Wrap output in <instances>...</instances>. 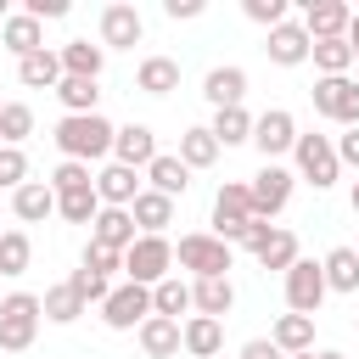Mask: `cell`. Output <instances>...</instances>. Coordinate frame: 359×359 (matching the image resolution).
Here are the masks:
<instances>
[{
  "mask_svg": "<svg viewBox=\"0 0 359 359\" xmlns=\"http://www.w3.org/2000/svg\"><path fill=\"white\" fill-rule=\"evenodd\" d=\"M112 135H118V123H107L101 112L56 118V129H50V140H56V151L67 163H107L112 157Z\"/></svg>",
  "mask_w": 359,
  "mask_h": 359,
  "instance_id": "1",
  "label": "cell"
},
{
  "mask_svg": "<svg viewBox=\"0 0 359 359\" xmlns=\"http://www.w3.org/2000/svg\"><path fill=\"white\" fill-rule=\"evenodd\" d=\"M292 174L303 180V185H314V191H331L337 180H342V163H337V146H331V135H303L297 129V146H292Z\"/></svg>",
  "mask_w": 359,
  "mask_h": 359,
  "instance_id": "2",
  "label": "cell"
},
{
  "mask_svg": "<svg viewBox=\"0 0 359 359\" xmlns=\"http://www.w3.org/2000/svg\"><path fill=\"white\" fill-rule=\"evenodd\" d=\"M39 292H11L0 297V353H28L39 337Z\"/></svg>",
  "mask_w": 359,
  "mask_h": 359,
  "instance_id": "3",
  "label": "cell"
},
{
  "mask_svg": "<svg viewBox=\"0 0 359 359\" xmlns=\"http://www.w3.org/2000/svg\"><path fill=\"white\" fill-rule=\"evenodd\" d=\"M292 191H297V174L286 168V163H264L252 180H247V196H252V219H280L286 213V202H292Z\"/></svg>",
  "mask_w": 359,
  "mask_h": 359,
  "instance_id": "4",
  "label": "cell"
},
{
  "mask_svg": "<svg viewBox=\"0 0 359 359\" xmlns=\"http://www.w3.org/2000/svg\"><path fill=\"white\" fill-rule=\"evenodd\" d=\"M247 224H252V196H247V180H224V185L213 191V236H219L224 247H241Z\"/></svg>",
  "mask_w": 359,
  "mask_h": 359,
  "instance_id": "5",
  "label": "cell"
},
{
  "mask_svg": "<svg viewBox=\"0 0 359 359\" xmlns=\"http://www.w3.org/2000/svg\"><path fill=\"white\" fill-rule=\"evenodd\" d=\"M174 264L191 269V280H213V275H230V247L213 230H191V236H180Z\"/></svg>",
  "mask_w": 359,
  "mask_h": 359,
  "instance_id": "6",
  "label": "cell"
},
{
  "mask_svg": "<svg viewBox=\"0 0 359 359\" xmlns=\"http://www.w3.org/2000/svg\"><path fill=\"white\" fill-rule=\"evenodd\" d=\"M123 275L135 286H157L174 275V241L168 236H135V247L123 252Z\"/></svg>",
  "mask_w": 359,
  "mask_h": 359,
  "instance_id": "7",
  "label": "cell"
},
{
  "mask_svg": "<svg viewBox=\"0 0 359 359\" xmlns=\"http://www.w3.org/2000/svg\"><path fill=\"white\" fill-rule=\"evenodd\" d=\"M309 101H314L320 118H331L342 129H359V79H314Z\"/></svg>",
  "mask_w": 359,
  "mask_h": 359,
  "instance_id": "8",
  "label": "cell"
},
{
  "mask_svg": "<svg viewBox=\"0 0 359 359\" xmlns=\"http://www.w3.org/2000/svg\"><path fill=\"white\" fill-rule=\"evenodd\" d=\"M280 286H286V309H292V314H309V320H314L320 303L331 297V292H325V275H320L314 258H297V264L280 275Z\"/></svg>",
  "mask_w": 359,
  "mask_h": 359,
  "instance_id": "9",
  "label": "cell"
},
{
  "mask_svg": "<svg viewBox=\"0 0 359 359\" xmlns=\"http://www.w3.org/2000/svg\"><path fill=\"white\" fill-rule=\"evenodd\" d=\"M252 146L264 151V163H280V157L297 146V118H292L286 107H264V112L252 118Z\"/></svg>",
  "mask_w": 359,
  "mask_h": 359,
  "instance_id": "10",
  "label": "cell"
},
{
  "mask_svg": "<svg viewBox=\"0 0 359 359\" xmlns=\"http://www.w3.org/2000/svg\"><path fill=\"white\" fill-rule=\"evenodd\" d=\"M146 314H151V286H135V280L112 286V292H107V303H101L107 331H135Z\"/></svg>",
  "mask_w": 359,
  "mask_h": 359,
  "instance_id": "11",
  "label": "cell"
},
{
  "mask_svg": "<svg viewBox=\"0 0 359 359\" xmlns=\"http://www.w3.org/2000/svg\"><path fill=\"white\" fill-rule=\"evenodd\" d=\"M140 39H146V17L129 0L101 6V50H135Z\"/></svg>",
  "mask_w": 359,
  "mask_h": 359,
  "instance_id": "12",
  "label": "cell"
},
{
  "mask_svg": "<svg viewBox=\"0 0 359 359\" xmlns=\"http://www.w3.org/2000/svg\"><path fill=\"white\" fill-rule=\"evenodd\" d=\"M140 191H146L140 168H123V163H112V157L95 168V196H101V208H129Z\"/></svg>",
  "mask_w": 359,
  "mask_h": 359,
  "instance_id": "13",
  "label": "cell"
},
{
  "mask_svg": "<svg viewBox=\"0 0 359 359\" xmlns=\"http://www.w3.org/2000/svg\"><path fill=\"white\" fill-rule=\"evenodd\" d=\"M348 17H353V6H342V0H303V34L309 39H348Z\"/></svg>",
  "mask_w": 359,
  "mask_h": 359,
  "instance_id": "14",
  "label": "cell"
},
{
  "mask_svg": "<svg viewBox=\"0 0 359 359\" xmlns=\"http://www.w3.org/2000/svg\"><path fill=\"white\" fill-rule=\"evenodd\" d=\"M180 353H191V359H219V353H224V320L185 314V320H180Z\"/></svg>",
  "mask_w": 359,
  "mask_h": 359,
  "instance_id": "15",
  "label": "cell"
},
{
  "mask_svg": "<svg viewBox=\"0 0 359 359\" xmlns=\"http://www.w3.org/2000/svg\"><path fill=\"white\" fill-rule=\"evenodd\" d=\"M151 157H157V135H151V123H118V135H112V163L146 174Z\"/></svg>",
  "mask_w": 359,
  "mask_h": 359,
  "instance_id": "16",
  "label": "cell"
},
{
  "mask_svg": "<svg viewBox=\"0 0 359 359\" xmlns=\"http://www.w3.org/2000/svg\"><path fill=\"white\" fill-rule=\"evenodd\" d=\"M264 56H269L275 67H303V62H309V34H303V22H297V17H286L280 28H269Z\"/></svg>",
  "mask_w": 359,
  "mask_h": 359,
  "instance_id": "17",
  "label": "cell"
},
{
  "mask_svg": "<svg viewBox=\"0 0 359 359\" xmlns=\"http://www.w3.org/2000/svg\"><path fill=\"white\" fill-rule=\"evenodd\" d=\"M202 95H208V107H213V112H224V107H241V101H247V73H241L236 62H224V67H208V79H202Z\"/></svg>",
  "mask_w": 359,
  "mask_h": 359,
  "instance_id": "18",
  "label": "cell"
},
{
  "mask_svg": "<svg viewBox=\"0 0 359 359\" xmlns=\"http://www.w3.org/2000/svg\"><path fill=\"white\" fill-rule=\"evenodd\" d=\"M146 191H157V196H168V202H180L185 191H191V168L174 157V151H157L151 163H146Z\"/></svg>",
  "mask_w": 359,
  "mask_h": 359,
  "instance_id": "19",
  "label": "cell"
},
{
  "mask_svg": "<svg viewBox=\"0 0 359 359\" xmlns=\"http://www.w3.org/2000/svg\"><path fill=\"white\" fill-rule=\"evenodd\" d=\"M135 219H129V208H101L95 213V224H90V241L95 247H107V252H129L135 247Z\"/></svg>",
  "mask_w": 359,
  "mask_h": 359,
  "instance_id": "20",
  "label": "cell"
},
{
  "mask_svg": "<svg viewBox=\"0 0 359 359\" xmlns=\"http://www.w3.org/2000/svg\"><path fill=\"white\" fill-rule=\"evenodd\" d=\"M135 90L140 95H174L180 90V62L174 56H140V67H135Z\"/></svg>",
  "mask_w": 359,
  "mask_h": 359,
  "instance_id": "21",
  "label": "cell"
},
{
  "mask_svg": "<svg viewBox=\"0 0 359 359\" xmlns=\"http://www.w3.org/2000/svg\"><path fill=\"white\" fill-rule=\"evenodd\" d=\"M11 213H17L22 224H45V219L56 213V191H50L45 180H22V185L11 191Z\"/></svg>",
  "mask_w": 359,
  "mask_h": 359,
  "instance_id": "22",
  "label": "cell"
},
{
  "mask_svg": "<svg viewBox=\"0 0 359 359\" xmlns=\"http://www.w3.org/2000/svg\"><path fill=\"white\" fill-rule=\"evenodd\" d=\"M230 309H236V286H230V275H213V280H191V314L224 320Z\"/></svg>",
  "mask_w": 359,
  "mask_h": 359,
  "instance_id": "23",
  "label": "cell"
},
{
  "mask_svg": "<svg viewBox=\"0 0 359 359\" xmlns=\"http://www.w3.org/2000/svg\"><path fill=\"white\" fill-rule=\"evenodd\" d=\"M135 337H140V353H146V359H174V353H180V320L146 314V320L135 325Z\"/></svg>",
  "mask_w": 359,
  "mask_h": 359,
  "instance_id": "24",
  "label": "cell"
},
{
  "mask_svg": "<svg viewBox=\"0 0 359 359\" xmlns=\"http://www.w3.org/2000/svg\"><path fill=\"white\" fill-rule=\"evenodd\" d=\"M0 45L22 62V56H34V50H45V28L28 17V11H11L6 22H0Z\"/></svg>",
  "mask_w": 359,
  "mask_h": 359,
  "instance_id": "25",
  "label": "cell"
},
{
  "mask_svg": "<svg viewBox=\"0 0 359 359\" xmlns=\"http://www.w3.org/2000/svg\"><path fill=\"white\" fill-rule=\"evenodd\" d=\"M129 219H135L140 236H168V224H174V202L157 196V191H140V196L129 202Z\"/></svg>",
  "mask_w": 359,
  "mask_h": 359,
  "instance_id": "26",
  "label": "cell"
},
{
  "mask_svg": "<svg viewBox=\"0 0 359 359\" xmlns=\"http://www.w3.org/2000/svg\"><path fill=\"white\" fill-rule=\"evenodd\" d=\"M56 56H62L67 79H101V67H107V50L90 39H67V45H56Z\"/></svg>",
  "mask_w": 359,
  "mask_h": 359,
  "instance_id": "27",
  "label": "cell"
},
{
  "mask_svg": "<svg viewBox=\"0 0 359 359\" xmlns=\"http://www.w3.org/2000/svg\"><path fill=\"white\" fill-rule=\"evenodd\" d=\"M309 62H314L320 79H348L353 45H348V39H309Z\"/></svg>",
  "mask_w": 359,
  "mask_h": 359,
  "instance_id": "28",
  "label": "cell"
},
{
  "mask_svg": "<svg viewBox=\"0 0 359 359\" xmlns=\"http://www.w3.org/2000/svg\"><path fill=\"white\" fill-rule=\"evenodd\" d=\"M17 84H28V90H56L62 84V56L45 45V50H34V56H22L17 62Z\"/></svg>",
  "mask_w": 359,
  "mask_h": 359,
  "instance_id": "29",
  "label": "cell"
},
{
  "mask_svg": "<svg viewBox=\"0 0 359 359\" xmlns=\"http://www.w3.org/2000/svg\"><path fill=\"white\" fill-rule=\"evenodd\" d=\"M208 135L219 140V151H230V146H252V112H247V107H224V112H213Z\"/></svg>",
  "mask_w": 359,
  "mask_h": 359,
  "instance_id": "30",
  "label": "cell"
},
{
  "mask_svg": "<svg viewBox=\"0 0 359 359\" xmlns=\"http://www.w3.org/2000/svg\"><path fill=\"white\" fill-rule=\"evenodd\" d=\"M174 157H180L191 174H196V168H213V163H219V140L208 135V123H191V129H180V151H174Z\"/></svg>",
  "mask_w": 359,
  "mask_h": 359,
  "instance_id": "31",
  "label": "cell"
},
{
  "mask_svg": "<svg viewBox=\"0 0 359 359\" xmlns=\"http://www.w3.org/2000/svg\"><path fill=\"white\" fill-rule=\"evenodd\" d=\"M269 342H275L280 353H314V320H309V314H280V320L269 325Z\"/></svg>",
  "mask_w": 359,
  "mask_h": 359,
  "instance_id": "32",
  "label": "cell"
},
{
  "mask_svg": "<svg viewBox=\"0 0 359 359\" xmlns=\"http://www.w3.org/2000/svg\"><path fill=\"white\" fill-rule=\"evenodd\" d=\"M320 275H325V292H359V252L353 247H331L320 258Z\"/></svg>",
  "mask_w": 359,
  "mask_h": 359,
  "instance_id": "33",
  "label": "cell"
},
{
  "mask_svg": "<svg viewBox=\"0 0 359 359\" xmlns=\"http://www.w3.org/2000/svg\"><path fill=\"white\" fill-rule=\"evenodd\" d=\"M84 309H90V303H84V297H79V292H73L67 280H56V286H45V297H39V314H45L50 325H73V320H79Z\"/></svg>",
  "mask_w": 359,
  "mask_h": 359,
  "instance_id": "34",
  "label": "cell"
},
{
  "mask_svg": "<svg viewBox=\"0 0 359 359\" xmlns=\"http://www.w3.org/2000/svg\"><path fill=\"white\" fill-rule=\"evenodd\" d=\"M56 101H62V118H84V112L101 107V90H95V79H67V73H62Z\"/></svg>",
  "mask_w": 359,
  "mask_h": 359,
  "instance_id": "35",
  "label": "cell"
},
{
  "mask_svg": "<svg viewBox=\"0 0 359 359\" xmlns=\"http://www.w3.org/2000/svg\"><path fill=\"white\" fill-rule=\"evenodd\" d=\"M151 314H163V320L191 314V280H180V275L157 280V286H151Z\"/></svg>",
  "mask_w": 359,
  "mask_h": 359,
  "instance_id": "36",
  "label": "cell"
},
{
  "mask_svg": "<svg viewBox=\"0 0 359 359\" xmlns=\"http://www.w3.org/2000/svg\"><path fill=\"white\" fill-rule=\"evenodd\" d=\"M252 258H258V264H264V269H280V275H286V269H292V264H297V258H303V252H297V236H292V230H280V224H275V230H269V241H264V247H258V252H252Z\"/></svg>",
  "mask_w": 359,
  "mask_h": 359,
  "instance_id": "37",
  "label": "cell"
},
{
  "mask_svg": "<svg viewBox=\"0 0 359 359\" xmlns=\"http://www.w3.org/2000/svg\"><path fill=\"white\" fill-rule=\"evenodd\" d=\"M34 135V107L28 101H6L0 107V146H22Z\"/></svg>",
  "mask_w": 359,
  "mask_h": 359,
  "instance_id": "38",
  "label": "cell"
},
{
  "mask_svg": "<svg viewBox=\"0 0 359 359\" xmlns=\"http://www.w3.org/2000/svg\"><path fill=\"white\" fill-rule=\"evenodd\" d=\"M28 264H34V241H28L22 230H6V236H0V275L17 280Z\"/></svg>",
  "mask_w": 359,
  "mask_h": 359,
  "instance_id": "39",
  "label": "cell"
},
{
  "mask_svg": "<svg viewBox=\"0 0 359 359\" xmlns=\"http://www.w3.org/2000/svg\"><path fill=\"white\" fill-rule=\"evenodd\" d=\"M95 213H101L95 185H90V191H67V196H56V219H67V224H95Z\"/></svg>",
  "mask_w": 359,
  "mask_h": 359,
  "instance_id": "40",
  "label": "cell"
},
{
  "mask_svg": "<svg viewBox=\"0 0 359 359\" xmlns=\"http://www.w3.org/2000/svg\"><path fill=\"white\" fill-rule=\"evenodd\" d=\"M45 185H50L56 196H67V191H90V185H95V174H90V163H67V157H62V163L45 174Z\"/></svg>",
  "mask_w": 359,
  "mask_h": 359,
  "instance_id": "41",
  "label": "cell"
},
{
  "mask_svg": "<svg viewBox=\"0 0 359 359\" xmlns=\"http://www.w3.org/2000/svg\"><path fill=\"white\" fill-rule=\"evenodd\" d=\"M241 11H247V22H258V28H280V22L292 17L286 0H241Z\"/></svg>",
  "mask_w": 359,
  "mask_h": 359,
  "instance_id": "42",
  "label": "cell"
},
{
  "mask_svg": "<svg viewBox=\"0 0 359 359\" xmlns=\"http://www.w3.org/2000/svg\"><path fill=\"white\" fill-rule=\"evenodd\" d=\"M28 180V157H22V146H0V191H17Z\"/></svg>",
  "mask_w": 359,
  "mask_h": 359,
  "instance_id": "43",
  "label": "cell"
},
{
  "mask_svg": "<svg viewBox=\"0 0 359 359\" xmlns=\"http://www.w3.org/2000/svg\"><path fill=\"white\" fill-rule=\"evenodd\" d=\"M79 269H90V275H112V269H123V252H107V247H95V241H84V264Z\"/></svg>",
  "mask_w": 359,
  "mask_h": 359,
  "instance_id": "44",
  "label": "cell"
},
{
  "mask_svg": "<svg viewBox=\"0 0 359 359\" xmlns=\"http://www.w3.org/2000/svg\"><path fill=\"white\" fill-rule=\"evenodd\" d=\"M67 286H73L84 303H107V292H112V286H107L101 275H90V269H73V275H67Z\"/></svg>",
  "mask_w": 359,
  "mask_h": 359,
  "instance_id": "45",
  "label": "cell"
},
{
  "mask_svg": "<svg viewBox=\"0 0 359 359\" xmlns=\"http://www.w3.org/2000/svg\"><path fill=\"white\" fill-rule=\"evenodd\" d=\"M22 11H28V17H34L39 28H45V22H56V17H67L73 6H67V0H22Z\"/></svg>",
  "mask_w": 359,
  "mask_h": 359,
  "instance_id": "46",
  "label": "cell"
},
{
  "mask_svg": "<svg viewBox=\"0 0 359 359\" xmlns=\"http://www.w3.org/2000/svg\"><path fill=\"white\" fill-rule=\"evenodd\" d=\"M331 146H337V163L342 168H359V129H342Z\"/></svg>",
  "mask_w": 359,
  "mask_h": 359,
  "instance_id": "47",
  "label": "cell"
},
{
  "mask_svg": "<svg viewBox=\"0 0 359 359\" xmlns=\"http://www.w3.org/2000/svg\"><path fill=\"white\" fill-rule=\"evenodd\" d=\"M236 359H286V353H280L269 337H252V342H241V353H236Z\"/></svg>",
  "mask_w": 359,
  "mask_h": 359,
  "instance_id": "48",
  "label": "cell"
},
{
  "mask_svg": "<svg viewBox=\"0 0 359 359\" xmlns=\"http://www.w3.org/2000/svg\"><path fill=\"white\" fill-rule=\"evenodd\" d=\"M163 11L174 22H191V17H202V0H163Z\"/></svg>",
  "mask_w": 359,
  "mask_h": 359,
  "instance_id": "49",
  "label": "cell"
},
{
  "mask_svg": "<svg viewBox=\"0 0 359 359\" xmlns=\"http://www.w3.org/2000/svg\"><path fill=\"white\" fill-rule=\"evenodd\" d=\"M348 45H353V50H359V11H353V17H348Z\"/></svg>",
  "mask_w": 359,
  "mask_h": 359,
  "instance_id": "50",
  "label": "cell"
},
{
  "mask_svg": "<svg viewBox=\"0 0 359 359\" xmlns=\"http://www.w3.org/2000/svg\"><path fill=\"white\" fill-rule=\"evenodd\" d=\"M314 359H348V353H337V348H314Z\"/></svg>",
  "mask_w": 359,
  "mask_h": 359,
  "instance_id": "51",
  "label": "cell"
},
{
  "mask_svg": "<svg viewBox=\"0 0 359 359\" xmlns=\"http://www.w3.org/2000/svg\"><path fill=\"white\" fill-rule=\"evenodd\" d=\"M348 208H353V213H359V180H353V191H348Z\"/></svg>",
  "mask_w": 359,
  "mask_h": 359,
  "instance_id": "52",
  "label": "cell"
},
{
  "mask_svg": "<svg viewBox=\"0 0 359 359\" xmlns=\"http://www.w3.org/2000/svg\"><path fill=\"white\" fill-rule=\"evenodd\" d=\"M286 359H314V353H286Z\"/></svg>",
  "mask_w": 359,
  "mask_h": 359,
  "instance_id": "53",
  "label": "cell"
},
{
  "mask_svg": "<svg viewBox=\"0 0 359 359\" xmlns=\"http://www.w3.org/2000/svg\"><path fill=\"white\" fill-rule=\"evenodd\" d=\"M0 107H6V101H0Z\"/></svg>",
  "mask_w": 359,
  "mask_h": 359,
  "instance_id": "54",
  "label": "cell"
},
{
  "mask_svg": "<svg viewBox=\"0 0 359 359\" xmlns=\"http://www.w3.org/2000/svg\"><path fill=\"white\" fill-rule=\"evenodd\" d=\"M353 325H359V320H353Z\"/></svg>",
  "mask_w": 359,
  "mask_h": 359,
  "instance_id": "55",
  "label": "cell"
},
{
  "mask_svg": "<svg viewBox=\"0 0 359 359\" xmlns=\"http://www.w3.org/2000/svg\"><path fill=\"white\" fill-rule=\"evenodd\" d=\"M0 280H6V275H0Z\"/></svg>",
  "mask_w": 359,
  "mask_h": 359,
  "instance_id": "56",
  "label": "cell"
},
{
  "mask_svg": "<svg viewBox=\"0 0 359 359\" xmlns=\"http://www.w3.org/2000/svg\"><path fill=\"white\" fill-rule=\"evenodd\" d=\"M353 252H359V247H353Z\"/></svg>",
  "mask_w": 359,
  "mask_h": 359,
  "instance_id": "57",
  "label": "cell"
},
{
  "mask_svg": "<svg viewBox=\"0 0 359 359\" xmlns=\"http://www.w3.org/2000/svg\"><path fill=\"white\" fill-rule=\"evenodd\" d=\"M0 236H6V230H0Z\"/></svg>",
  "mask_w": 359,
  "mask_h": 359,
  "instance_id": "58",
  "label": "cell"
}]
</instances>
